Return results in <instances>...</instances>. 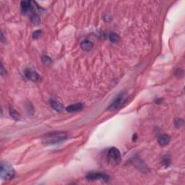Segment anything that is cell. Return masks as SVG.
I'll return each instance as SVG.
<instances>
[{
  "label": "cell",
  "instance_id": "obj_10",
  "mask_svg": "<svg viewBox=\"0 0 185 185\" xmlns=\"http://www.w3.org/2000/svg\"><path fill=\"white\" fill-rule=\"evenodd\" d=\"M51 106H52V108L56 111H61L62 108V106L60 102H59L58 101L54 99H52L50 101Z\"/></svg>",
  "mask_w": 185,
  "mask_h": 185
},
{
  "label": "cell",
  "instance_id": "obj_9",
  "mask_svg": "<svg viewBox=\"0 0 185 185\" xmlns=\"http://www.w3.org/2000/svg\"><path fill=\"white\" fill-rule=\"evenodd\" d=\"M170 142V137L168 135H162L159 138V143L162 146L168 145Z\"/></svg>",
  "mask_w": 185,
  "mask_h": 185
},
{
  "label": "cell",
  "instance_id": "obj_4",
  "mask_svg": "<svg viewBox=\"0 0 185 185\" xmlns=\"http://www.w3.org/2000/svg\"><path fill=\"white\" fill-rule=\"evenodd\" d=\"M126 97L124 94H120L119 96L117 97L115 100L112 102V104L109 106L108 108L111 111H116V110L119 109L121 108V106L125 104V101H126Z\"/></svg>",
  "mask_w": 185,
  "mask_h": 185
},
{
  "label": "cell",
  "instance_id": "obj_15",
  "mask_svg": "<svg viewBox=\"0 0 185 185\" xmlns=\"http://www.w3.org/2000/svg\"><path fill=\"white\" fill-rule=\"evenodd\" d=\"M42 60H43V62L45 63V64H49V63L52 62L51 59L47 56H43V57H42Z\"/></svg>",
  "mask_w": 185,
  "mask_h": 185
},
{
  "label": "cell",
  "instance_id": "obj_5",
  "mask_svg": "<svg viewBox=\"0 0 185 185\" xmlns=\"http://www.w3.org/2000/svg\"><path fill=\"white\" fill-rule=\"evenodd\" d=\"M86 179L89 181H95V180H102L107 182L108 181L109 178L106 174L103 173H98V172H93L87 175Z\"/></svg>",
  "mask_w": 185,
  "mask_h": 185
},
{
  "label": "cell",
  "instance_id": "obj_13",
  "mask_svg": "<svg viewBox=\"0 0 185 185\" xmlns=\"http://www.w3.org/2000/svg\"><path fill=\"white\" fill-rule=\"evenodd\" d=\"M109 39L112 43H117L119 41L120 37L115 33H111L109 34Z\"/></svg>",
  "mask_w": 185,
  "mask_h": 185
},
{
  "label": "cell",
  "instance_id": "obj_12",
  "mask_svg": "<svg viewBox=\"0 0 185 185\" xmlns=\"http://www.w3.org/2000/svg\"><path fill=\"white\" fill-rule=\"evenodd\" d=\"M9 114H10V116L14 119L19 120L20 119V115L19 113L16 110L14 109L12 107H9Z\"/></svg>",
  "mask_w": 185,
  "mask_h": 185
},
{
  "label": "cell",
  "instance_id": "obj_8",
  "mask_svg": "<svg viewBox=\"0 0 185 185\" xmlns=\"http://www.w3.org/2000/svg\"><path fill=\"white\" fill-rule=\"evenodd\" d=\"M32 5L30 1H22L20 4L21 12L23 14H26L31 10Z\"/></svg>",
  "mask_w": 185,
  "mask_h": 185
},
{
  "label": "cell",
  "instance_id": "obj_16",
  "mask_svg": "<svg viewBox=\"0 0 185 185\" xmlns=\"http://www.w3.org/2000/svg\"><path fill=\"white\" fill-rule=\"evenodd\" d=\"M41 34V30H36L33 34V39H39V37L40 36Z\"/></svg>",
  "mask_w": 185,
  "mask_h": 185
},
{
  "label": "cell",
  "instance_id": "obj_3",
  "mask_svg": "<svg viewBox=\"0 0 185 185\" xmlns=\"http://www.w3.org/2000/svg\"><path fill=\"white\" fill-rule=\"evenodd\" d=\"M107 158L109 163L111 165H117L121 161V153L119 150L116 148H111L108 150V154H107Z\"/></svg>",
  "mask_w": 185,
  "mask_h": 185
},
{
  "label": "cell",
  "instance_id": "obj_18",
  "mask_svg": "<svg viewBox=\"0 0 185 185\" xmlns=\"http://www.w3.org/2000/svg\"><path fill=\"white\" fill-rule=\"evenodd\" d=\"M163 162L164 163H166V166H169V163H170V159H169V157H166L165 159H163Z\"/></svg>",
  "mask_w": 185,
  "mask_h": 185
},
{
  "label": "cell",
  "instance_id": "obj_17",
  "mask_svg": "<svg viewBox=\"0 0 185 185\" xmlns=\"http://www.w3.org/2000/svg\"><path fill=\"white\" fill-rule=\"evenodd\" d=\"M182 124H183V121L181 119H178L175 121V125H176V127H180Z\"/></svg>",
  "mask_w": 185,
  "mask_h": 185
},
{
  "label": "cell",
  "instance_id": "obj_6",
  "mask_svg": "<svg viewBox=\"0 0 185 185\" xmlns=\"http://www.w3.org/2000/svg\"><path fill=\"white\" fill-rule=\"evenodd\" d=\"M25 76L27 79L31 80L33 82H39L41 80V77L39 73L33 71L31 70H26L25 72Z\"/></svg>",
  "mask_w": 185,
  "mask_h": 185
},
{
  "label": "cell",
  "instance_id": "obj_2",
  "mask_svg": "<svg viewBox=\"0 0 185 185\" xmlns=\"http://www.w3.org/2000/svg\"><path fill=\"white\" fill-rule=\"evenodd\" d=\"M1 178L4 180H10L15 176V170L11 165L7 163L2 162L1 163Z\"/></svg>",
  "mask_w": 185,
  "mask_h": 185
},
{
  "label": "cell",
  "instance_id": "obj_19",
  "mask_svg": "<svg viewBox=\"0 0 185 185\" xmlns=\"http://www.w3.org/2000/svg\"><path fill=\"white\" fill-rule=\"evenodd\" d=\"M4 71H5V70H4V67H3V65H1V74H2V76H4Z\"/></svg>",
  "mask_w": 185,
  "mask_h": 185
},
{
  "label": "cell",
  "instance_id": "obj_7",
  "mask_svg": "<svg viewBox=\"0 0 185 185\" xmlns=\"http://www.w3.org/2000/svg\"><path fill=\"white\" fill-rule=\"evenodd\" d=\"M84 108V104H82V103H77V104H73V105H70L69 106L67 107L66 110H67L68 112H77V111H82Z\"/></svg>",
  "mask_w": 185,
  "mask_h": 185
},
{
  "label": "cell",
  "instance_id": "obj_1",
  "mask_svg": "<svg viewBox=\"0 0 185 185\" xmlns=\"http://www.w3.org/2000/svg\"><path fill=\"white\" fill-rule=\"evenodd\" d=\"M66 138L67 135L64 132H53L48 134L43 138V143L45 145H55L63 142Z\"/></svg>",
  "mask_w": 185,
  "mask_h": 185
},
{
  "label": "cell",
  "instance_id": "obj_14",
  "mask_svg": "<svg viewBox=\"0 0 185 185\" xmlns=\"http://www.w3.org/2000/svg\"><path fill=\"white\" fill-rule=\"evenodd\" d=\"M31 21L35 25H39V22H40V18H39V17L37 15L34 14V15H32Z\"/></svg>",
  "mask_w": 185,
  "mask_h": 185
},
{
  "label": "cell",
  "instance_id": "obj_11",
  "mask_svg": "<svg viewBox=\"0 0 185 185\" xmlns=\"http://www.w3.org/2000/svg\"><path fill=\"white\" fill-rule=\"evenodd\" d=\"M93 47V43L89 41H84L81 43V48L85 52H88Z\"/></svg>",
  "mask_w": 185,
  "mask_h": 185
}]
</instances>
